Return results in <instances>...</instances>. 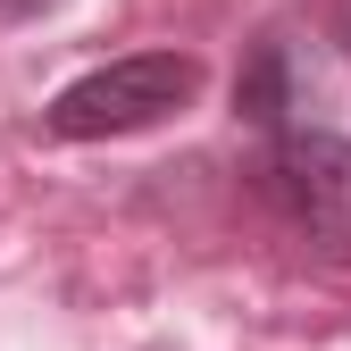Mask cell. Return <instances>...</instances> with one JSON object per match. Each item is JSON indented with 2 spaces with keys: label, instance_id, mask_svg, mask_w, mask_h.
Listing matches in <instances>:
<instances>
[{
  "label": "cell",
  "instance_id": "6da1fadb",
  "mask_svg": "<svg viewBox=\"0 0 351 351\" xmlns=\"http://www.w3.org/2000/svg\"><path fill=\"white\" fill-rule=\"evenodd\" d=\"M193 93H201L193 51H134V59H109L93 75H75L67 93H51L42 125L59 143H109V134H143V125L176 117Z\"/></svg>",
  "mask_w": 351,
  "mask_h": 351
},
{
  "label": "cell",
  "instance_id": "7a4b0ae2",
  "mask_svg": "<svg viewBox=\"0 0 351 351\" xmlns=\"http://www.w3.org/2000/svg\"><path fill=\"white\" fill-rule=\"evenodd\" d=\"M268 193L318 259H351V134L285 125L268 151Z\"/></svg>",
  "mask_w": 351,
  "mask_h": 351
},
{
  "label": "cell",
  "instance_id": "3957f363",
  "mask_svg": "<svg viewBox=\"0 0 351 351\" xmlns=\"http://www.w3.org/2000/svg\"><path fill=\"white\" fill-rule=\"evenodd\" d=\"M234 109L251 117V125H268V134H285L293 125V84H285V42H259V59L243 67V84H234Z\"/></svg>",
  "mask_w": 351,
  "mask_h": 351
},
{
  "label": "cell",
  "instance_id": "277c9868",
  "mask_svg": "<svg viewBox=\"0 0 351 351\" xmlns=\"http://www.w3.org/2000/svg\"><path fill=\"white\" fill-rule=\"evenodd\" d=\"M335 42H343V59H351V0H335Z\"/></svg>",
  "mask_w": 351,
  "mask_h": 351
},
{
  "label": "cell",
  "instance_id": "5b68a950",
  "mask_svg": "<svg viewBox=\"0 0 351 351\" xmlns=\"http://www.w3.org/2000/svg\"><path fill=\"white\" fill-rule=\"evenodd\" d=\"M34 9H51V0H0V17H34Z\"/></svg>",
  "mask_w": 351,
  "mask_h": 351
}]
</instances>
